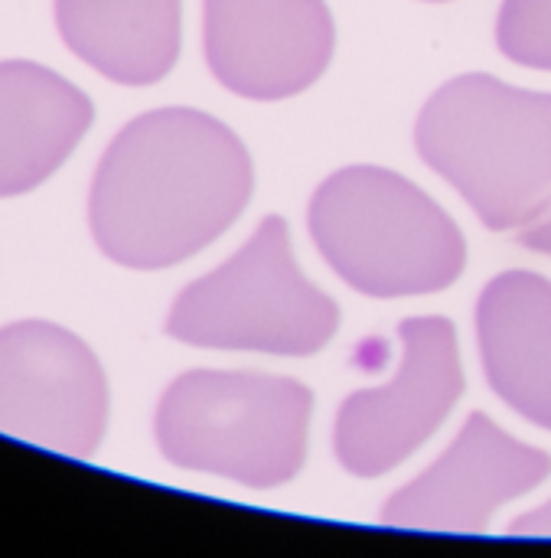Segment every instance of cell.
Here are the masks:
<instances>
[{"mask_svg":"<svg viewBox=\"0 0 551 558\" xmlns=\"http://www.w3.org/2000/svg\"><path fill=\"white\" fill-rule=\"evenodd\" d=\"M91 98L59 72L0 62V199L46 183L91 128Z\"/></svg>","mask_w":551,"mask_h":558,"instance_id":"obj_10","label":"cell"},{"mask_svg":"<svg viewBox=\"0 0 551 558\" xmlns=\"http://www.w3.org/2000/svg\"><path fill=\"white\" fill-rule=\"evenodd\" d=\"M549 474L546 451L510 438L477 412L418 481L389 497L382 520L405 530L487 533L503 504L536 490Z\"/></svg>","mask_w":551,"mask_h":558,"instance_id":"obj_9","label":"cell"},{"mask_svg":"<svg viewBox=\"0 0 551 558\" xmlns=\"http://www.w3.org/2000/svg\"><path fill=\"white\" fill-rule=\"evenodd\" d=\"M252 157L196 108H157L124 124L88 190L91 239L114 265L173 268L212 245L248 206Z\"/></svg>","mask_w":551,"mask_h":558,"instance_id":"obj_1","label":"cell"},{"mask_svg":"<svg viewBox=\"0 0 551 558\" xmlns=\"http://www.w3.org/2000/svg\"><path fill=\"white\" fill-rule=\"evenodd\" d=\"M519 242H523L526 248H532V252L549 255L551 258V206L542 213V216H539V219H536V222L523 226Z\"/></svg>","mask_w":551,"mask_h":558,"instance_id":"obj_14","label":"cell"},{"mask_svg":"<svg viewBox=\"0 0 551 558\" xmlns=\"http://www.w3.org/2000/svg\"><path fill=\"white\" fill-rule=\"evenodd\" d=\"M431 3H441V0H431Z\"/></svg>","mask_w":551,"mask_h":558,"instance_id":"obj_16","label":"cell"},{"mask_svg":"<svg viewBox=\"0 0 551 558\" xmlns=\"http://www.w3.org/2000/svg\"><path fill=\"white\" fill-rule=\"evenodd\" d=\"M513 536H551V504L519 517L513 526H510Z\"/></svg>","mask_w":551,"mask_h":558,"instance_id":"obj_15","label":"cell"},{"mask_svg":"<svg viewBox=\"0 0 551 558\" xmlns=\"http://www.w3.org/2000/svg\"><path fill=\"white\" fill-rule=\"evenodd\" d=\"M183 0H56L62 43L108 82L144 88L180 56Z\"/></svg>","mask_w":551,"mask_h":558,"instance_id":"obj_12","label":"cell"},{"mask_svg":"<svg viewBox=\"0 0 551 558\" xmlns=\"http://www.w3.org/2000/svg\"><path fill=\"white\" fill-rule=\"evenodd\" d=\"M307 219L330 268L369 298L434 294L467 265V242L454 219L385 167H346L327 177Z\"/></svg>","mask_w":551,"mask_h":558,"instance_id":"obj_3","label":"cell"},{"mask_svg":"<svg viewBox=\"0 0 551 558\" xmlns=\"http://www.w3.org/2000/svg\"><path fill=\"white\" fill-rule=\"evenodd\" d=\"M497 43L519 65L551 69V0H503Z\"/></svg>","mask_w":551,"mask_h":558,"instance_id":"obj_13","label":"cell"},{"mask_svg":"<svg viewBox=\"0 0 551 558\" xmlns=\"http://www.w3.org/2000/svg\"><path fill=\"white\" fill-rule=\"evenodd\" d=\"M415 141L490 229H523L551 206V92L451 78L421 108Z\"/></svg>","mask_w":551,"mask_h":558,"instance_id":"obj_2","label":"cell"},{"mask_svg":"<svg viewBox=\"0 0 551 558\" xmlns=\"http://www.w3.org/2000/svg\"><path fill=\"white\" fill-rule=\"evenodd\" d=\"M310 412L314 396L294 379L189 369L163 389L154 438L173 468L271 490L304 468Z\"/></svg>","mask_w":551,"mask_h":558,"instance_id":"obj_4","label":"cell"},{"mask_svg":"<svg viewBox=\"0 0 551 558\" xmlns=\"http://www.w3.org/2000/svg\"><path fill=\"white\" fill-rule=\"evenodd\" d=\"M464 392L454 324L412 317L402 324V366L379 386L353 392L336 415L333 448L356 477H379L415 454Z\"/></svg>","mask_w":551,"mask_h":558,"instance_id":"obj_7","label":"cell"},{"mask_svg":"<svg viewBox=\"0 0 551 558\" xmlns=\"http://www.w3.org/2000/svg\"><path fill=\"white\" fill-rule=\"evenodd\" d=\"M336 324L340 307L301 275L281 216H268L225 265L189 281L167 314V333L180 343L271 356H310Z\"/></svg>","mask_w":551,"mask_h":558,"instance_id":"obj_5","label":"cell"},{"mask_svg":"<svg viewBox=\"0 0 551 558\" xmlns=\"http://www.w3.org/2000/svg\"><path fill=\"white\" fill-rule=\"evenodd\" d=\"M108 428V379L72 330L49 320L0 327V435L91 458Z\"/></svg>","mask_w":551,"mask_h":558,"instance_id":"obj_6","label":"cell"},{"mask_svg":"<svg viewBox=\"0 0 551 558\" xmlns=\"http://www.w3.org/2000/svg\"><path fill=\"white\" fill-rule=\"evenodd\" d=\"M323 0H203V49L222 88L278 101L310 88L333 59Z\"/></svg>","mask_w":551,"mask_h":558,"instance_id":"obj_8","label":"cell"},{"mask_svg":"<svg viewBox=\"0 0 551 558\" xmlns=\"http://www.w3.org/2000/svg\"><path fill=\"white\" fill-rule=\"evenodd\" d=\"M477 340L493 392L551 432V281L503 271L477 304Z\"/></svg>","mask_w":551,"mask_h":558,"instance_id":"obj_11","label":"cell"}]
</instances>
